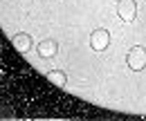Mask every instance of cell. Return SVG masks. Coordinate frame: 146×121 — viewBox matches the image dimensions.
<instances>
[{
    "label": "cell",
    "mask_w": 146,
    "mask_h": 121,
    "mask_svg": "<svg viewBox=\"0 0 146 121\" xmlns=\"http://www.w3.org/2000/svg\"><path fill=\"white\" fill-rule=\"evenodd\" d=\"M126 63L133 72H142V69L146 67V47H142V45L130 47V50H128V56H126Z\"/></svg>",
    "instance_id": "6da1fadb"
},
{
    "label": "cell",
    "mask_w": 146,
    "mask_h": 121,
    "mask_svg": "<svg viewBox=\"0 0 146 121\" xmlns=\"http://www.w3.org/2000/svg\"><path fill=\"white\" fill-rule=\"evenodd\" d=\"M110 45V32L108 29H92L90 34V47L94 50V52H104V50H108Z\"/></svg>",
    "instance_id": "7a4b0ae2"
},
{
    "label": "cell",
    "mask_w": 146,
    "mask_h": 121,
    "mask_svg": "<svg viewBox=\"0 0 146 121\" xmlns=\"http://www.w3.org/2000/svg\"><path fill=\"white\" fill-rule=\"evenodd\" d=\"M117 16L124 22H133L137 18V2L135 0H119L117 2Z\"/></svg>",
    "instance_id": "3957f363"
},
{
    "label": "cell",
    "mask_w": 146,
    "mask_h": 121,
    "mask_svg": "<svg viewBox=\"0 0 146 121\" xmlns=\"http://www.w3.org/2000/svg\"><path fill=\"white\" fill-rule=\"evenodd\" d=\"M11 47L20 54H27L29 52V47H32V36L29 34H16L11 38Z\"/></svg>",
    "instance_id": "277c9868"
},
{
    "label": "cell",
    "mask_w": 146,
    "mask_h": 121,
    "mask_svg": "<svg viewBox=\"0 0 146 121\" xmlns=\"http://www.w3.org/2000/svg\"><path fill=\"white\" fill-rule=\"evenodd\" d=\"M56 52H58V43L52 40V38L38 43V56H43V58H52V56H56Z\"/></svg>",
    "instance_id": "5b68a950"
},
{
    "label": "cell",
    "mask_w": 146,
    "mask_h": 121,
    "mask_svg": "<svg viewBox=\"0 0 146 121\" xmlns=\"http://www.w3.org/2000/svg\"><path fill=\"white\" fill-rule=\"evenodd\" d=\"M45 79H47V83H52L56 87H65L68 83V76H65V72H61V69H50L47 74H45Z\"/></svg>",
    "instance_id": "8992f818"
}]
</instances>
